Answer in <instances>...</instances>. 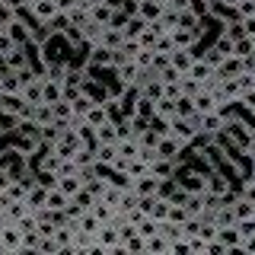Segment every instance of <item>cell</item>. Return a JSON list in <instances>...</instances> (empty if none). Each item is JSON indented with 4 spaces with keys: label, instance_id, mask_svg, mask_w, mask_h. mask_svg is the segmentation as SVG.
Returning <instances> with one entry per match:
<instances>
[{
    "label": "cell",
    "instance_id": "1",
    "mask_svg": "<svg viewBox=\"0 0 255 255\" xmlns=\"http://www.w3.org/2000/svg\"><path fill=\"white\" fill-rule=\"evenodd\" d=\"M227 131V118L220 115V112H207V115H201V134H207V137H217V134Z\"/></svg>",
    "mask_w": 255,
    "mask_h": 255
},
{
    "label": "cell",
    "instance_id": "2",
    "mask_svg": "<svg viewBox=\"0 0 255 255\" xmlns=\"http://www.w3.org/2000/svg\"><path fill=\"white\" fill-rule=\"evenodd\" d=\"M207 191H214V195H227V191H233V179H227L220 169H207Z\"/></svg>",
    "mask_w": 255,
    "mask_h": 255
},
{
    "label": "cell",
    "instance_id": "3",
    "mask_svg": "<svg viewBox=\"0 0 255 255\" xmlns=\"http://www.w3.org/2000/svg\"><path fill=\"white\" fill-rule=\"evenodd\" d=\"M175 169H179V159H166V156H159L150 163V172L156 175V179H175Z\"/></svg>",
    "mask_w": 255,
    "mask_h": 255
},
{
    "label": "cell",
    "instance_id": "4",
    "mask_svg": "<svg viewBox=\"0 0 255 255\" xmlns=\"http://www.w3.org/2000/svg\"><path fill=\"white\" fill-rule=\"evenodd\" d=\"M217 74H220V77H236V74H243V58L227 54V58L217 64Z\"/></svg>",
    "mask_w": 255,
    "mask_h": 255
},
{
    "label": "cell",
    "instance_id": "5",
    "mask_svg": "<svg viewBox=\"0 0 255 255\" xmlns=\"http://www.w3.org/2000/svg\"><path fill=\"white\" fill-rule=\"evenodd\" d=\"M191 102H195V112L198 115H207V112H217V99H214V93H198V96H191Z\"/></svg>",
    "mask_w": 255,
    "mask_h": 255
},
{
    "label": "cell",
    "instance_id": "6",
    "mask_svg": "<svg viewBox=\"0 0 255 255\" xmlns=\"http://www.w3.org/2000/svg\"><path fill=\"white\" fill-rule=\"evenodd\" d=\"M159 13H163V6H159L156 0H140V6H137V16H143L147 22H156V19H159Z\"/></svg>",
    "mask_w": 255,
    "mask_h": 255
},
{
    "label": "cell",
    "instance_id": "7",
    "mask_svg": "<svg viewBox=\"0 0 255 255\" xmlns=\"http://www.w3.org/2000/svg\"><path fill=\"white\" fill-rule=\"evenodd\" d=\"M233 54H236V58H249V54H255V38L239 35L236 42H233Z\"/></svg>",
    "mask_w": 255,
    "mask_h": 255
},
{
    "label": "cell",
    "instance_id": "8",
    "mask_svg": "<svg viewBox=\"0 0 255 255\" xmlns=\"http://www.w3.org/2000/svg\"><path fill=\"white\" fill-rule=\"evenodd\" d=\"M214 223H217V227H230V223H236V211H233V204L223 201V204H220V211L214 214Z\"/></svg>",
    "mask_w": 255,
    "mask_h": 255
},
{
    "label": "cell",
    "instance_id": "9",
    "mask_svg": "<svg viewBox=\"0 0 255 255\" xmlns=\"http://www.w3.org/2000/svg\"><path fill=\"white\" fill-rule=\"evenodd\" d=\"M185 211H188V217H201L204 214V191L201 195H188L185 198Z\"/></svg>",
    "mask_w": 255,
    "mask_h": 255
},
{
    "label": "cell",
    "instance_id": "10",
    "mask_svg": "<svg viewBox=\"0 0 255 255\" xmlns=\"http://www.w3.org/2000/svg\"><path fill=\"white\" fill-rule=\"evenodd\" d=\"M211 74H214V67H211V64H207L204 58H198V61L188 67V77H195V80H207Z\"/></svg>",
    "mask_w": 255,
    "mask_h": 255
},
{
    "label": "cell",
    "instance_id": "11",
    "mask_svg": "<svg viewBox=\"0 0 255 255\" xmlns=\"http://www.w3.org/2000/svg\"><path fill=\"white\" fill-rule=\"evenodd\" d=\"M159 233H163L169 243L182 239V223H172V220H159Z\"/></svg>",
    "mask_w": 255,
    "mask_h": 255
},
{
    "label": "cell",
    "instance_id": "12",
    "mask_svg": "<svg viewBox=\"0 0 255 255\" xmlns=\"http://www.w3.org/2000/svg\"><path fill=\"white\" fill-rule=\"evenodd\" d=\"M156 115L175 118V115H179V112H175V99H169V96H159V99H156Z\"/></svg>",
    "mask_w": 255,
    "mask_h": 255
},
{
    "label": "cell",
    "instance_id": "13",
    "mask_svg": "<svg viewBox=\"0 0 255 255\" xmlns=\"http://www.w3.org/2000/svg\"><path fill=\"white\" fill-rule=\"evenodd\" d=\"M150 128L159 134V137H166V134H172V125H169V118H163V115H150Z\"/></svg>",
    "mask_w": 255,
    "mask_h": 255
},
{
    "label": "cell",
    "instance_id": "14",
    "mask_svg": "<svg viewBox=\"0 0 255 255\" xmlns=\"http://www.w3.org/2000/svg\"><path fill=\"white\" fill-rule=\"evenodd\" d=\"M86 122H90L93 128H99V125H106V122H109V115H106V109H102V106H90V112H86Z\"/></svg>",
    "mask_w": 255,
    "mask_h": 255
},
{
    "label": "cell",
    "instance_id": "15",
    "mask_svg": "<svg viewBox=\"0 0 255 255\" xmlns=\"http://www.w3.org/2000/svg\"><path fill=\"white\" fill-rule=\"evenodd\" d=\"M182 93H185V96H198V93H201V80L182 74Z\"/></svg>",
    "mask_w": 255,
    "mask_h": 255
},
{
    "label": "cell",
    "instance_id": "16",
    "mask_svg": "<svg viewBox=\"0 0 255 255\" xmlns=\"http://www.w3.org/2000/svg\"><path fill=\"white\" fill-rule=\"evenodd\" d=\"M166 220H172V223H185V220H188L185 204H169V217H166Z\"/></svg>",
    "mask_w": 255,
    "mask_h": 255
},
{
    "label": "cell",
    "instance_id": "17",
    "mask_svg": "<svg viewBox=\"0 0 255 255\" xmlns=\"http://www.w3.org/2000/svg\"><path fill=\"white\" fill-rule=\"evenodd\" d=\"M188 10L195 13V16H201V19H204V16L211 13V0H188Z\"/></svg>",
    "mask_w": 255,
    "mask_h": 255
},
{
    "label": "cell",
    "instance_id": "18",
    "mask_svg": "<svg viewBox=\"0 0 255 255\" xmlns=\"http://www.w3.org/2000/svg\"><path fill=\"white\" fill-rule=\"evenodd\" d=\"M201 58H204L207 64H211V67H214V70H217V64H220L223 58H227V54H223V51H220V48H214V45H211V48H207V51L201 54Z\"/></svg>",
    "mask_w": 255,
    "mask_h": 255
},
{
    "label": "cell",
    "instance_id": "19",
    "mask_svg": "<svg viewBox=\"0 0 255 255\" xmlns=\"http://www.w3.org/2000/svg\"><path fill=\"white\" fill-rule=\"evenodd\" d=\"M159 80H163V83H175V80H182V70H175L172 64H166V67L159 70Z\"/></svg>",
    "mask_w": 255,
    "mask_h": 255
},
{
    "label": "cell",
    "instance_id": "20",
    "mask_svg": "<svg viewBox=\"0 0 255 255\" xmlns=\"http://www.w3.org/2000/svg\"><path fill=\"white\" fill-rule=\"evenodd\" d=\"M115 137H118V131H115V128H112L109 122H106V125H99V140H102V143H115Z\"/></svg>",
    "mask_w": 255,
    "mask_h": 255
},
{
    "label": "cell",
    "instance_id": "21",
    "mask_svg": "<svg viewBox=\"0 0 255 255\" xmlns=\"http://www.w3.org/2000/svg\"><path fill=\"white\" fill-rule=\"evenodd\" d=\"M236 16L243 19V16H255V0H239L236 3Z\"/></svg>",
    "mask_w": 255,
    "mask_h": 255
},
{
    "label": "cell",
    "instance_id": "22",
    "mask_svg": "<svg viewBox=\"0 0 255 255\" xmlns=\"http://www.w3.org/2000/svg\"><path fill=\"white\" fill-rule=\"evenodd\" d=\"M236 80H239V86H243V93H246V90H252V86H255V74H249V70H243V74H236Z\"/></svg>",
    "mask_w": 255,
    "mask_h": 255
},
{
    "label": "cell",
    "instance_id": "23",
    "mask_svg": "<svg viewBox=\"0 0 255 255\" xmlns=\"http://www.w3.org/2000/svg\"><path fill=\"white\" fill-rule=\"evenodd\" d=\"M239 22H243V32H246V35L255 38V16H243Z\"/></svg>",
    "mask_w": 255,
    "mask_h": 255
},
{
    "label": "cell",
    "instance_id": "24",
    "mask_svg": "<svg viewBox=\"0 0 255 255\" xmlns=\"http://www.w3.org/2000/svg\"><path fill=\"white\" fill-rule=\"evenodd\" d=\"M243 252H255V233L243 239Z\"/></svg>",
    "mask_w": 255,
    "mask_h": 255
},
{
    "label": "cell",
    "instance_id": "25",
    "mask_svg": "<svg viewBox=\"0 0 255 255\" xmlns=\"http://www.w3.org/2000/svg\"><path fill=\"white\" fill-rule=\"evenodd\" d=\"M93 61H96V64H102V61H109V51H106V48H96V54H93Z\"/></svg>",
    "mask_w": 255,
    "mask_h": 255
},
{
    "label": "cell",
    "instance_id": "26",
    "mask_svg": "<svg viewBox=\"0 0 255 255\" xmlns=\"http://www.w3.org/2000/svg\"><path fill=\"white\" fill-rule=\"evenodd\" d=\"M169 6H172V10H188V0H169Z\"/></svg>",
    "mask_w": 255,
    "mask_h": 255
},
{
    "label": "cell",
    "instance_id": "27",
    "mask_svg": "<svg viewBox=\"0 0 255 255\" xmlns=\"http://www.w3.org/2000/svg\"><path fill=\"white\" fill-rule=\"evenodd\" d=\"M156 3H159V6H169V0H156Z\"/></svg>",
    "mask_w": 255,
    "mask_h": 255
},
{
    "label": "cell",
    "instance_id": "28",
    "mask_svg": "<svg viewBox=\"0 0 255 255\" xmlns=\"http://www.w3.org/2000/svg\"><path fill=\"white\" fill-rule=\"evenodd\" d=\"M0 86H3V80H0Z\"/></svg>",
    "mask_w": 255,
    "mask_h": 255
},
{
    "label": "cell",
    "instance_id": "29",
    "mask_svg": "<svg viewBox=\"0 0 255 255\" xmlns=\"http://www.w3.org/2000/svg\"><path fill=\"white\" fill-rule=\"evenodd\" d=\"M252 112H255V106H252Z\"/></svg>",
    "mask_w": 255,
    "mask_h": 255
}]
</instances>
